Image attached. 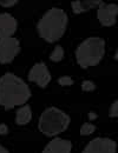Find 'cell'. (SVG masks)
Here are the masks:
<instances>
[{"mask_svg": "<svg viewBox=\"0 0 118 153\" xmlns=\"http://www.w3.org/2000/svg\"><path fill=\"white\" fill-rule=\"evenodd\" d=\"M30 98L31 90L21 78L13 73H5L0 78V106L5 110L24 106Z\"/></svg>", "mask_w": 118, "mask_h": 153, "instance_id": "1", "label": "cell"}, {"mask_svg": "<svg viewBox=\"0 0 118 153\" xmlns=\"http://www.w3.org/2000/svg\"><path fill=\"white\" fill-rule=\"evenodd\" d=\"M69 24V17L63 8L52 7L40 18L37 24L38 36L52 44L63 38Z\"/></svg>", "mask_w": 118, "mask_h": 153, "instance_id": "2", "label": "cell"}, {"mask_svg": "<svg viewBox=\"0 0 118 153\" xmlns=\"http://www.w3.org/2000/svg\"><path fill=\"white\" fill-rule=\"evenodd\" d=\"M71 123V118L58 107H47L41 114L38 121V130L46 137L53 138L65 132Z\"/></svg>", "mask_w": 118, "mask_h": 153, "instance_id": "3", "label": "cell"}, {"mask_svg": "<svg viewBox=\"0 0 118 153\" xmlns=\"http://www.w3.org/2000/svg\"><path fill=\"white\" fill-rule=\"evenodd\" d=\"M105 54V41L99 37L83 40L76 50V60L81 68L98 65Z\"/></svg>", "mask_w": 118, "mask_h": 153, "instance_id": "4", "label": "cell"}, {"mask_svg": "<svg viewBox=\"0 0 118 153\" xmlns=\"http://www.w3.org/2000/svg\"><path fill=\"white\" fill-rule=\"evenodd\" d=\"M20 52V42L14 37L0 39V64L6 65L14 60Z\"/></svg>", "mask_w": 118, "mask_h": 153, "instance_id": "5", "label": "cell"}, {"mask_svg": "<svg viewBox=\"0 0 118 153\" xmlns=\"http://www.w3.org/2000/svg\"><path fill=\"white\" fill-rule=\"evenodd\" d=\"M117 144L110 138H96L92 139L83 150L81 153H116Z\"/></svg>", "mask_w": 118, "mask_h": 153, "instance_id": "6", "label": "cell"}, {"mask_svg": "<svg viewBox=\"0 0 118 153\" xmlns=\"http://www.w3.org/2000/svg\"><path fill=\"white\" fill-rule=\"evenodd\" d=\"M118 16V5L117 4H106L102 2L97 10V18L102 26L111 27L116 24Z\"/></svg>", "mask_w": 118, "mask_h": 153, "instance_id": "7", "label": "cell"}, {"mask_svg": "<svg viewBox=\"0 0 118 153\" xmlns=\"http://www.w3.org/2000/svg\"><path fill=\"white\" fill-rule=\"evenodd\" d=\"M27 78H28L30 81L37 84L41 88H45L50 84V81L52 79V76L50 74V71H49L46 64H44V62H37V64H34L32 66V68L30 70Z\"/></svg>", "mask_w": 118, "mask_h": 153, "instance_id": "8", "label": "cell"}, {"mask_svg": "<svg viewBox=\"0 0 118 153\" xmlns=\"http://www.w3.org/2000/svg\"><path fill=\"white\" fill-rule=\"evenodd\" d=\"M18 27L17 19L10 13H0V39L12 37Z\"/></svg>", "mask_w": 118, "mask_h": 153, "instance_id": "9", "label": "cell"}, {"mask_svg": "<svg viewBox=\"0 0 118 153\" xmlns=\"http://www.w3.org/2000/svg\"><path fill=\"white\" fill-rule=\"evenodd\" d=\"M72 143L66 139L53 138L44 147L41 153H71Z\"/></svg>", "mask_w": 118, "mask_h": 153, "instance_id": "10", "label": "cell"}, {"mask_svg": "<svg viewBox=\"0 0 118 153\" xmlns=\"http://www.w3.org/2000/svg\"><path fill=\"white\" fill-rule=\"evenodd\" d=\"M102 2V0H75L71 2V7L75 14H79L91 11L93 8H98Z\"/></svg>", "mask_w": 118, "mask_h": 153, "instance_id": "11", "label": "cell"}, {"mask_svg": "<svg viewBox=\"0 0 118 153\" xmlns=\"http://www.w3.org/2000/svg\"><path fill=\"white\" fill-rule=\"evenodd\" d=\"M32 119V111L30 105H24L20 106L16 112V123L17 125H27Z\"/></svg>", "mask_w": 118, "mask_h": 153, "instance_id": "12", "label": "cell"}, {"mask_svg": "<svg viewBox=\"0 0 118 153\" xmlns=\"http://www.w3.org/2000/svg\"><path fill=\"white\" fill-rule=\"evenodd\" d=\"M63 58H64V48H63V46L57 45V46L53 48L52 53L50 54V60H52V61H55V62H59Z\"/></svg>", "mask_w": 118, "mask_h": 153, "instance_id": "13", "label": "cell"}, {"mask_svg": "<svg viewBox=\"0 0 118 153\" xmlns=\"http://www.w3.org/2000/svg\"><path fill=\"white\" fill-rule=\"evenodd\" d=\"M95 131H96V126L91 123H84L80 127V134L81 135H86V137L91 135Z\"/></svg>", "mask_w": 118, "mask_h": 153, "instance_id": "14", "label": "cell"}, {"mask_svg": "<svg viewBox=\"0 0 118 153\" xmlns=\"http://www.w3.org/2000/svg\"><path fill=\"white\" fill-rule=\"evenodd\" d=\"M81 90L84 92H92L96 90V84L91 80H84L81 82Z\"/></svg>", "mask_w": 118, "mask_h": 153, "instance_id": "15", "label": "cell"}, {"mask_svg": "<svg viewBox=\"0 0 118 153\" xmlns=\"http://www.w3.org/2000/svg\"><path fill=\"white\" fill-rule=\"evenodd\" d=\"M58 84L60 86H72L75 84V81H73V79L71 76H60L58 79Z\"/></svg>", "mask_w": 118, "mask_h": 153, "instance_id": "16", "label": "cell"}, {"mask_svg": "<svg viewBox=\"0 0 118 153\" xmlns=\"http://www.w3.org/2000/svg\"><path fill=\"white\" fill-rule=\"evenodd\" d=\"M109 115L111 118H118V100L114 101L109 108Z\"/></svg>", "mask_w": 118, "mask_h": 153, "instance_id": "17", "label": "cell"}, {"mask_svg": "<svg viewBox=\"0 0 118 153\" xmlns=\"http://www.w3.org/2000/svg\"><path fill=\"white\" fill-rule=\"evenodd\" d=\"M17 4H18V0H0V6L6 7V8L13 7Z\"/></svg>", "mask_w": 118, "mask_h": 153, "instance_id": "18", "label": "cell"}, {"mask_svg": "<svg viewBox=\"0 0 118 153\" xmlns=\"http://www.w3.org/2000/svg\"><path fill=\"white\" fill-rule=\"evenodd\" d=\"M8 133V127L6 124H0V135H5Z\"/></svg>", "mask_w": 118, "mask_h": 153, "instance_id": "19", "label": "cell"}, {"mask_svg": "<svg viewBox=\"0 0 118 153\" xmlns=\"http://www.w3.org/2000/svg\"><path fill=\"white\" fill-rule=\"evenodd\" d=\"M0 153H10V151L6 147H4L2 145H0Z\"/></svg>", "mask_w": 118, "mask_h": 153, "instance_id": "20", "label": "cell"}, {"mask_svg": "<svg viewBox=\"0 0 118 153\" xmlns=\"http://www.w3.org/2000/svg\"><path fill=\"white\" fill-rule=\"evenodd\" d=\"M114 58H115V60H118V50L116 51V53H115V56H114Z\"/></svg>", "mask_w": 118, "mask_h": 153, "instance_id": "21", "label": "cell"}]
</instances>
